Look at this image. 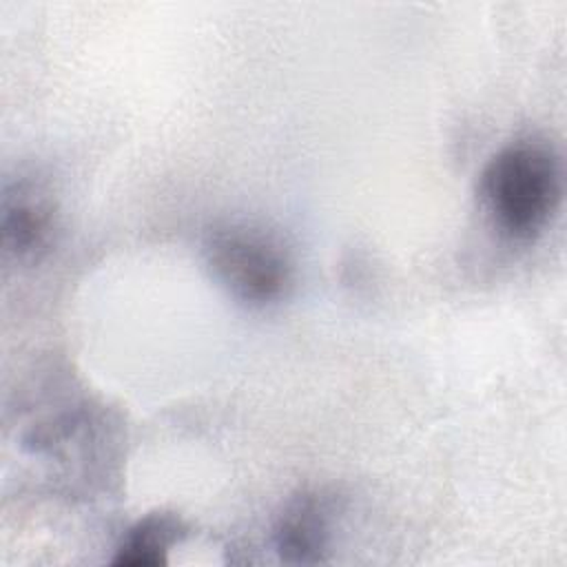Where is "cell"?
<instances>
[{
  "instance_id": "cell-1",
  "label": "cell",
  "mask_w": 567,
  "mask_h": 567,
  "mask_svg": "<svg viewBox=\"0 0 567 567\" xmlns=\"http://www.w3.org/2000/svg\"><path fill=\"white\" fill-rule=\"evenodd\" d=\"M563 193L560 164L540 142L501 148L485 166L481 197L494 226L512 239H532L551 219Z\"/></svg>"
},
{
  "instance_id": "cell-2",
  "label": "cell",
  "mask_w": 567,
  "mask_h": 567,
  "mask_svg": "<svg viewBox=\"0 0 567 567\" xmlns=\"http://www.w3.org/2000/svg\"><path fill=\"white\" fill-rule=\"evenodd\" d=\"M213 275L239 301L264 306L284 295L292 264L284 244L268 230L230 221L215 226L204 244Z\"/></svg>"
},
{
  "instance_id": "cell-3",
  "label": "cell",
  "mask_w": 567,
  "mask_h": 567,
  "mask_svg": "<svg viewBox=\"0 0 567 567\" xmlns=\"http://www.w3.org/2000/svg\"><path fill=\"white\" fill-rule=\"evenodd\" d=\"M337 523V501L321 489L292 496L275 523V547L286 563L315 565L330 549Z\"/></svg>"
},
{
  "instance_id": "cell-4",
  "label": "cell",
  "mask_w": 567,
  "mask_h": 567,
  "mask_svg": "<svg viewBox=\"0 0 567 567\" xmlns=\"http://www.w3.org/2000/svg\"><path fill=\"white\" fill-rule=\"evenodd\" d=\"M55 228L53 202L35 186L20 184L4 202V246L18 259H38L51 244Z\"/></svg>"
},
{
  "instance_id": "cell-5",
  "label": "cell",
  "mask_w": 567,
  "mask_h": 567,
  "mask_svg": "<svg viewBox=\"0 0 567 567\" xmlns=\"http://www.w3.org/2000/svg\"><path fill=\"white\" fill-rule=\"evenodd\" d=\"M182 536L184 527L177 516L159 512L148 514L128 529L113 563L124 567H159Z\"/></svg>"
}]
</instances>
